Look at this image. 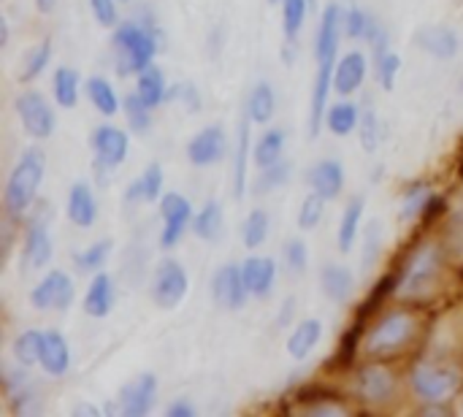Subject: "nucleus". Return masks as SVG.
Here are the masks:
<instances>
[{"label":"nucleus","mask_w":463,"mask_h":417,"mask_svg":"<svg viewBox=\"0 0 463 417\" xmlns=\"http://www.w3.org/2000/svg\"><path fill=\"white\" fill-rule=\"evenodd\" d=\"M114 307V282L109 274H95L84 296V312L90 317H106Z\"/></svg>","instance_id":"4be33fe9"},{"label":"nucleus","mask_w":463,"mask_h":417,"mask_svg":"<svg viewBox=\"0 0 463 417\" xmlns=\"http://www.w3.org/2000/svg\"><path fill=\"white\" fill-rule=\"evenodd\" d=\"M320 336H323V323H320V320H304V323H298V328L290 334V339H288V353H290L296 361H304V358L317 347Z\"/></svg>","instance_id":"b1692460"},{"label":"nucleus","mask_w":463,"mask_h":417,"mask_svg":"<svg viewBox=\"0 0 463 417\" xmlns=\"http://www.w3.org/2000/svg\"><path fill=\"white\" fill-rule=\"evenodd\" d=\"M16 111H19V119L24 125V130L33 136V138H49L52 130H54V111L49 106V100L35 92V90H27L16 98Z\"/></svg>","instance_id":"0eeeda50"},{"label":"nucleus","mask_w":463,"mask_h":417,"mask_svg":"<svg viewBox=\"0 0 463 417\" xmlns=\"http://www.w3.org/2000/svg\"><path fill=\"white\" fill-rule=\"evenodd\" d=\"M49 57H52V41L38 43V46L30 52V57H27L24 71L19 73V79H22V81H33L35 76H41L43 68H46V62H49Z\"/></svg>","instance_id":"79ce46f5"},{"label":"nucleus","mask_w":463,"mask_h":417,"mask_svg":"<svg viewBox=\"0 0 463 417\" xmlns=\"http://www.w3.org/2000/svg\"><path fill=\"white\" fill-rule=\"evenodd\" d=\"M320 280H323V293L331 301L342 304L353 296V274L345 266H326Z\"/></svg>","instance_id":"bb28decb"},{"label":"nucleus","mask_w":463,"mask_h":417,"mask_svg":"<svg viewBox=\"0 0 463 417\" xmlns=\"http://www.w3.org/2000/svg\"><path fill=\"white\" fill-rule=\"evenodd\" d=\"M361 220H364V198H353L347 204L345 214H342V223H339V250L342 252H350L353 250Z\"/></svg>","instance_id":"7c9ffc66"},{"label":"nucleus","mask_w":463,"mask_h":417,"mask_svg":"<svg viewBox=\"0 0 463 417\" xmlns=\"http://www.w3.org/2000/svg\"><path fill=\"white\" fill-rule=\"evenodd\" d=\"M73 301V282L65 271H49L30 293V304L35 309H68Z\"/></svg>","instance_id":"6e6552de"},{"label":"nucleus","mask_w":463,"mask_h":417,"mask_svg":"<svg viewBox=\"0 0 463 417\" xmlns=\"http://www.w3.org/2000/svg\"><path fill=\"white\" fill-rule=\"evenodd\" d=\"M41 366L46 374L60 377L68 372L71 366V350L68 342L57 334V331H46L43 334V353H41Z\"/></svg>","instance_id":"aec40b11"},{"label":"nucleus","mask_w":463,"mask_h":417,"mask_svg":"<svg viewBox=\"0 0 463 417\" xmlns=\"http://www.w3.org/2000/svg\"><path fill=\"white\" fill-rule=\"evenodd\" d=\"M461 385L458 372L450 369H437V366H418L412 372V388L418 393V399L429 402V404H442L448 402Z\"/></svg>","instance_id":"39448f33"},{"label":"nucleus","mask_w":463,"mask_h":417,"mask_svg":"<svg viewBox=\"0 0 463 417\" xmlns=\"http://www.w3.org/2000/svg\"><path fill=\"white\" fill-rule=\"evenodd\" d=\"M244 282L250 288V296H258V299H266L274 288V277H277V266L271 258H250L244 266Z\"/></svg>","instance_id":"6ab92c4d"},{"label":"nucleus","mask_w":463,"mask_h":417,"mask_svg":"<svg viewBox=\"0 0 463 417\" xmlns=\"http://www.w3.org/2000/svg\"><path fill=\"white\" fill-rule=\"evenodd\" d=\"M377 144H380V125H377V114L369 109L361 119V147L366 152H374Z\"/></svg>","instance_id":"49530a36"},{"label":"nucleus","mask_w":463,"mask_h":417,"mask_svg":"<svg viewBox=\"0 0 463 417\" xmlns=\"http://www.w3.org/2000/svg\"><path fill=\"white\" fill-rule=\"evenodd\" d=\"M125 117L130 122V130H136V133H144L152 125V109L141 100L138 92H130L125 98Z\"/></svg>","instance_id":"e433bc0d"},{"label":"nucleus","mask_w":463,"mask_h":417,"mask_svg":"<svg viewBox=\"0 0 463 417\" xmlns=\"http://www.w3.org/2000/svg\"><path fill=\"white\" fill-rule=\"evenodd\" d=\"M415 334V320L407 312H393L388 317H383L374 331L366 336L364 350L369 355H385V353H396L399 347H404L410 342V336Z\"/></svg>","instance_id":"7ed1b4c3"},{"label":"nucleus","mask_w":463,"mask_h":417,"mask_svg":"<svg viewBox=\"0 0 463 417\" xmlns=\"http://www.w3.org/2000/svg\"><path fill=\"white\" fill-rule=\"evenodd\" d=\"M250 114L239 122V147H236V174H233V195L244 198L247 190V152H250Z\"/></svg>","instance_id":"cd10ccee"},{"label":"nucleus","mask_w":463,"mask_h":417,"mask_svg":"<svg viewBox=\"0 0 463 417\" xmlns=\"http://www.w3.org/2000/svg\"><path fill=\"white\" fill-rule=\"evenodd\" d=\"M290 315H293V299H288V301H285V315H279V323L285 326V323L290 320Z\"/></svg>","instance_id":"5fc2aeb1"},{"label":"nucleus","mask_w":463,"mask_h":417,"mask_svg":"<svg viewBox=\"0 0 463 417\" xmlns=\"http://www.w3.org/2000/svg\"><path fill=\"white\" fill-rule=\"evenodd\" d=\"M14 358L22 364V366H33V364H41V353H43V334L38 331H24L14 339Z\"/></svg>","instance_id":"72a5a7b5"},{"label":"nucleus","mask_w":463,"mask_h":417,"mask_svg":"<svg viewBox=\"0 0 463 417\" xmlns=\"http://www.w3.org/2000/svg\"><path fill=\"white\" fill-rule=\"evenodd\" d=\"M168 415H179V417H187V415H193V407L190 404H171V410H168Z\"/></svg>","instance_id":"603ef678"},{"label":"nucleus","mask_w":463,"mask_h":417,"mask_svg":"<svg viewBox=\"0 0 463 417\" xmlns=\"http://www.w3.org/2000/svg\"><path fill=\"white\" fill-rule=\"evenodd\" d=\"M157 380L155 374H138L133 383H128L119 393V407L125 415H146L155 404Z\"/></svg>","instance_id":"f8f14e48"},{"label":"nucleus","mask_w":463,"mask_h":417,"mask_svg":"<svg viewBox=\"0 0 463 417\" xmlns=\"http://www.w3.org/2000/svg\"><path fill=\"white\" fill-rule=\"evenodd\" d=\"M109 252H111V239H100V242L90 244L84 252L76 255V266H79L81 271H98V269L106 263Z\"/></svg>","instance_id":"a19ab883"},{"label":"nucleus","mask_w":463,"mask_h":417,"mask_svg":"<svg viewBox=\"0 0 463 417\" xmlns=\"http://www.w3.org/2000/svg\"><path fill=\"white\" fill-rule=\"evenodd\" d=\"M212 296L225 309H241L247 304V296H250V288L244 282V271L236 263L222 266L212 280Z\"/></svg>","instance_id":"1a4fd4ad"},{"label":"nucleus","mask_w":463,"mask_h":417,"mask_svg":"<svg viewBox=\"0 0 463 417\" xmlns=\"http://www.w3.org/2000/svg\"><path fill=\"white\" fill-rule=\"evenodd\" d=\"M399 68H402V57L396 52H385L380 57V84H383V90H388V92L393 90Z\"/></svg>","instance_id":"a18cd8bd"},{"label":"nucleus","mask_w":463,"mask_h":417,"mask_svg":"<svg viewBox=\"0 0 463 417\" xmlns=\"http://www.w3.org/2000/svg\"><path fill=\"white\" fill-rule=\"evenodd\" d=\"M326 201L320 193H309L301 204V212H298V228L304 231H315L323 220V209H326Z\"/></svg>","instance_id":"ea45409f"},{"label":"nucleus","mask_w":463,"mask_h":417,"mask_svg":"<svg viewBox=\"0 0 463 417\" xmlns=\"http://www.w3.org/2000/svg\"><path fill=\"white\" fill-rule=\"evenodd\" d=\"M54 100L62 109H73L79 100V73L73 68H57L54 73Z\"/></svg>","instance_id":"f704fd0d"},{"label":"nucleus","mask_w":463,"mask_h":417,"mask_svg":"<svg viewBox=\"0 0 463 417\" xmlns=\"http://www.w3.org/2000/svg\"><path fill=\"white\" fill-rule=\"evenodd\" d=\"M136 92L141 95V100L149 106V109H155L157 103H163L165 100V76H163V71L157 68V65H146L141 73H138V84H136Z\"/></svg>","instance_id":"a878e982"},{"label":"nucleus","mask_w":463,"mask_h":417,"mask_svg":"<svg viewBox=\"0 0 463 417\" xmlns=\"http://www.w3.org/2000/svg\"><path fill=\"white\" fill-rule=\"evenodd\" d=\"M155 38L141 24H119L114 30V54L119 62V73H141L146 65H152L155 57Z\"/></svg>","instance_id":"f03ea898"},{"label":"nucleus","mask_w":463,"mask_h":417,"mask_svg":"<svg viewBox=\"0 0 463 417\" xmlns=\"http://www.w3.org/2000/svg\"><path fill=\"white\" fill-rule=\"evenodd\" d=\"M461 412H463V404H461Z\"/></svg>","instance_id":"4d7b16f0"},{"label":"nucleus","mask_w":463,"mask_h":417,"mask_svg":"<svg viewBox=\"0 0 463 417\" xmlns=\"http://www.w3.org/2000/svg\"><path fill=\"white\" fill-rule=\"evenodd\" d=\"M342 11L336 3H331L326 11H323V19H320V30H317V46H315V57L317 62L320 60H328V57H336L339 52V33H342Z\"/></svg>","instance_id":"2eb2a0df"},{"label":"nucleus","mask_w":463,"mask_h":417,"mask_svg":"<svg viewBox=\"0 0 463 417\" xmlns=\"http://www.w3.org/2000/svg\"><path fill=\"white\" fill-rule=\"evenodd\" d=\"M366 79V57L361 52H347L334 71V90L339 95H353Z\"/></svg>","instance_id":"dca6fc26"},{"label":"nucleus","mask_w":463,"mask_h":417,"mask_svg":"<svg viewBox=\"0 0 463 417\" xmlns=\"http://www.w3.org/2000/svg\"><path fill=\"white\" fill-rule=\"evenodd\" d=\"M309 185L315 193H320L323 198H336L345 187V171L339 160H320L312 171H309Z\"/></svg>","instance_id":"f3484780"},{"label":"nucleus","mask_w":463,"mask_h":417,"mask_svg":"<svg viewBox=\"0 0 463 417\" xmlns=\"http://www.w3.org/2000/svg\"><path fill=\"white\" fill-rule=\"evenodd\" d=\"M160 190H163V168H160V163H152V166H146L144 176H138L128 187L125 198L128 201H146V204H152V201L160 198Z\"/></svg>","instance_id":"393cba45"},{"label":"nucleus","mask_w":463,"mask_h":417,"mask_svg":"<svg viewBox=\"0 0 463 417\" xmlns=\"http://www.w3.org/2000/svg\"><path fill=\"white\" fill-rule=\"evenodd\" d=\"M372 24H374V19L366 11H361V8H350L347 16L342 19V27H345V33L350 38H366Z\"/></svg>","instance_id":"c03bdc74"},{"label":"nucleus","mask_w":463,"mask_h":417,"mask_svg":"<svg viewBox=\"0 0 463 417\" xmlns=\"http://www.w3.org/2000/svg\"><path fill=\"white\" fill-rule=\"evenodd\" d=\"M415 43H418L423 52L439 57V60H450V57H456V52H458V35H456V30H450L448 24H429V27H420V30L415 33Z\"/></svg>","instance_id":"ddd939ff"},{"label":"nucleus","mask_w":463,"mask_h":417,"mask_svg":"<svg viewBox=\"0 0 463 417\" xmlns=\"http://www.w3.org/2000/svg\"><path fill=\"white\" fill-rule=\"evenodd\" d=\"M228 149V141H225V133L220 125H212V128H203L190 144H187V157L193 166H212L217 160H222Z\"/></svg>","instance_id":"9b49d317"},{"label":"nucleus","mask_w":463,"mask_h":417,"mask_svg":"<svg viewBox=\"0 0 463 417\" xmlns=\"http://www.w3.org/2000/svg\"><path fill=\"white\" fill-rule=\"evenodd\" d=\"M52 261V242L49 231L41 223H33L24 236V263L27 269H43Z\"/></svg>","instance_id":"5701e85b"},{"label":"nucleus","mask_w":463,"mask_h":417,"mask_svg":"<svg viewBox=\"0 0 463 417\" xmlns=\"http://www.w3.org/2000/svg\"><path fill=\"white\" fill-rule=\"evenodd\" d=\"M160 214H163V220H165L163 236H160V247H163V250H171L174 244H179V239H182V233H184V228H187V223H190V217H193V209H190L187 198H182L179 193H168V195H163V201H160Z\"/></svg>","instance_id":"9d476101"},{"label":"nucleus","mask_w":463,"mask_h":417,"mask_svg":"<svg viewBox=\"0 0 463 417\" xmlns=\"http://www.w3.org/2000/svg\"><path fill=\"white\" fill-rule=\"evenodd\" d=\"M309 3L312 0H282V16H285V38L288 41H296L304 19H307V11H309Z\"/></svg>","instance_id":"4c0bfd02"},{"label":"nucleus","mask_w":463,"mask_h":417,"mask_svg":"<svg viewBox=\"0 0 463 417\" xmlns=\"http://www.w3.org/2000/svg\"><path fill=\"white\" fill-rule=\"evenodd\" d=\"M355 388H358L361 399L377 404V402H385V399L393 396V377H391V372H385L380 366H369V369L361 372Z\"/></svg>","instance_id":"412c9836"},{"label":"nucleus","mask_w":463,"mask_h":417,"mask_svg":"<svg viewBox=\"0 0 463 417\" xmlns=\"http://www.w3.org/2000/svg\"><path fill=\"white\" fill-rule=\"evenodd\" d=\"M326 122H328V130L334 136H350L358 128V122H361L358 106L355 103H336V106H331Z\"/></svg>","instance_id":"473e14b6"},{"label":"nucleus","mask_w":463,"mask_h":417,"mask_svg":"<svg viewBox=\"0 0 463 417\" xmlns=\"http://www.w3.org/2000/svg\"><path fill=\"white\" fill-rule=\"evenodd\" d=\"M87 95H90L92 106H95L103 117H114V114L119 111V98H117L114 87H111L106 79H100V76L87 79Z\"/></svg>","instance_id":"c85d7f7f"},{"label":"nucleus","mask_w":463,"mask_h":417,"mask_svg":"<svg viewBox=\"0 0 463 417\" xmlns=\"http://www.w3.org/2000/svg\"><path fill=\"white\" fill-rule=\"evenodd\" d=\"M285 261H288L290 271H296V274L307 271V263H309L307 244H304V242H298V239H290V242L285 244Z\"/></svg>","instance_id":"de8ad7c7"},{"label":"nucleus","mask_w":463,"mask_h":417,"mask_svg":"<svg viewBox=\"0 0 463 417\" xmlns=\"http://www.w3.org/2000/svg\"><path fill=\"white\" fill-rule=\"evenodd\" d=\"M43 168H46V157L41 149H27L22 160L14 166L8 185H5V209L11 214H22L33 206L35 193L43 179Z\"/></svg>","instance_id":"f257e3e1"},{"label":"nucleus","mask_w":463,"mask_h":417,"mask_svg":"<svg viewBox=\"0 0 463 417\" xmlns=\"http://www.w3.org/2000/svg\"><path fill=\"white\" fill-rule=\"evenodd\" d=\"M92 147L103 166H119L128 155V133L111 125H100L92 136Z\"/></svg>","instance_id":"4468645a"},{"label":"nucleus","mask_w":463,"mask_h":417,"mask_svg":"<svg viewBox=\"0 0 463 417\" xmlns=\"http://www.w3.org/2000/svg\"><path fill=\"white\" fill-rule=\"evenodd\" d=\"M54 5H57V0H35V8H38L41 14H52Z\"/></svg>","instance_id":"864d4df0"},{"label":"nucleus","mask_w":463,"mask_h":417,"mask_svg":"<svg viewBox=\"0 0 463 417\" xmlns=\"http://www.w3.org/2000/svg\"><path fill=\"white\" fill-rule=\"evenodd\" d=\"M95 217H98V204L92 198V190L84 182L73 185L68 193V220L76 228H92Z\"/></svg>","instance_id":"a211bd4d"},{"label":"nucleus","mask_w":463,"mask_h":417,"mask_svg":"<svg viewBox=\"0 0 463 417\" xmlns=\"http://www.w3.org/2000/svg\"><path fill=\"white\" fill-rule=\"evenodd\" d=\"M187 296V271L176 261H163L152 280V301L160 309H174Z\"/></svg>","instance_id":"423d86ee"},{"label":"nucleus","mask_w":463,"mask_h":417,"mask_svg":"<svg viewBox=\"0 0 463 417\" xmlns=\"http://www.w3.org/2000/svg\"><path fill=\"white\" fill-rule=\"evenodd\" d=\"M271 3H277V0H271Z\"/></svg>","instance_id":"13d9d810"},{"label":"nucleus","mask_w":463,"mask_h":417,"mask_svg":"<svg viewBox=\"0 0 463 417\" xmlns=\"http://www.w3.org/2000/svg\"><path fill=\"white\" fill-rule=\"evenodd\" d=\"M439 269V250L434 244H423L407 263L402 280H399V296L404 299H415L423 290H429L434 285Z\"/></svg>","instance_id":"20e7f679"},{"label":"nucleus","mask_w":463,"mask_h":417,"mask_svg":"<svg viewBox=\"0 0 463 417\" xmlns=\"http://www.w3.org/2000/svg\"><path fill=\"white\" fill-rule=\"evenodd\" d=\"M5 43H8V22L0 19V46H5Z\"/></svg>","instance_id":"6e6d98bb"},{"label":"nucleus","mask_w":463,"mask_h":417,"mask_svg":"<svg viewBox=\"0 0 463 417\" xmlns=\"http://www.w3.org/2000/svg\"><path fill=\"white\" fill-rule=\"evenodd\" d=\"M429 198H431V193H429L426 187H418V190H412V193L404 198V206H402V220H412V217H418V214H420V209L429 204Z\"/></svg>","instance_id":"09e8293b"},{"label":"nucleus","mask_w":463,"mask_h":417,"mask_svg":"<svg viewBox=\"0 0 463 417\" xmlns=\"http://www.w3.org/2000/svg\"><path fill=\"white\" fill-rule=\"evenodd\" d=\"M282 149H285V133L282 130H269L255 147V163L260 168H269V166L282 160Z\"/></svg>","instance_id":"c9c22d12"},{"label":"nucleus","mask_w":463,"mask_h":417,"mask_svg":"<svg viewBox=\"0 0 463 417\" xmlns=\"http://www.w3.org/2000/svg\"><path fill=\"white\" fill-rule=\"evenodd\" d=\"M377 250H380V225H372L369 236H366V252H364V269L374 266V258H377Z\"/></svg>","instance_id":"3c124183"},{"label":"nucleus","mask_w":463,"mask_h":417,"mask_svg":"<svg viewBox=\"0 0 463 417\" xmlns=\"http://www.w3.org/2000/svg\"><path fill=\"white\" fill-rule=\"evenodd\" d=\"M92 14L103 27H117V3L114 0H90Z\"/></svg>","instance_id":"8fccbe9b"},{"label":"nucleus","mask_w":463,"mask_h":417,"mask_svg":"<svg viewBox=\"0 0 463 417\" xmlns=\"http://www.w3.org/2000/svg\"><path fill=\"white\" fill-rule=\"evenodd\" d=\"M288 176H290V163L279 160V163H274V166L263 168V176H258L255 190H258V193H269V190H274V187L285 185V182H288Z\"/></svg>","instance_id":"37998d69"},{"label":"nucleus","mask_w":463,"mask_h":417,"mask_svg":"<svg viewBox=\"0 0 463 417\" xmlns=\"http://www.w3.org/2000/svg\"><path fill=\"white\" fill-rule=\"evenodd\" d=\"M193 231H195L198 239L214 242V239L222 233V206H220V204H206V206L195 214Z\"/></svg>","instance_id":"2f4dec72"},{"label":"nucleus","mask_w":463,"mask_h":417,"mask_svg":"<svg viewBox=\"0 0 463 417\" xmlns=\"http://www.w3.org/2000/svg\"><path fill=\"white\" fill-rule=\"evenodd\" d=\"M266 236H269V214L263 209H252L244 223V244L255 250L266 242Z\"/></svg>","instance_id":"58836bf2"},{"label":"nucleus","mask_w":463,"mask_h":417,"mask_svg":"<svg viewBox=\"0 0 463 417\" xmlns=\"http://www.w3.org/2000/svg\"><path fill=\"white\" fill-rule=\"evenodd\" d=\"M274 106H277V100H274L271 84H269V81H260V84L252 90L250 100H247V114H250L252 122L266 125V122L274 117Z\"/></svg>","instance_id":"c756f323"}]
</instances>
